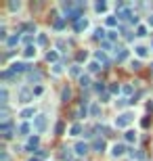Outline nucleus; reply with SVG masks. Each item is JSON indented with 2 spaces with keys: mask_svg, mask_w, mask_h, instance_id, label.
Returning a JSON list of instances; mask_svg holds the SVG:
<instances>
[{
  "mask_svg": "<svg viewBox=\"0 0 153 161\" xmlns=\"http://www.w3.org/2000/svg\"><path fill=\"white\" fill-rule=\"evenodd\" d=\"M151 67H153V65H151Z\"/></svg>",
  "mask_w": 153,
  "mask_h": 161,
  "instance_id": "53",
  "label": "nucleus"
},
{
  "mask_svg": "<svg viewBox=\"0 0 153 161\" xmlns=\"http://www.w3.org/2000/svg\"><path fill=\"white\" fill-rule=\"evenodd\" d=\"M116 57H118V61H124L128 57V50H120V52H116Z\"/></svg>",
  "mask_w": 153,
  "mask_h": 161,
  "instance_id": "34",
  "label": "nucleus"
},
{
  "mask_svg": "<svg viewBox=\"0 0 153 161\" xmlns=\"http://www.w3.org/2000/svg\"><path fill=\"white\" fill-rule=\"evenodd\" d=\"M78 82H80V86H82V88H88V86H90V75H86V73H84Z\"/></svg>",
  "mask_w": 153,
  "mask_h": 161,
  "instance_id": "24",
  "label": "nucleus"
},
{
  "mask_svg": "<svg viewBox=\"0 0 153 161\" xmlns=\"http://www.w3.org/2000/svg\"><path fill=\"white\" fill-rule=\"evenodd\" d=\"M27 80L29 82H40L42 80V73H40V71H27Z\"/></svg>",
  "mask_w": 153,
  "mask_h": 161,
  "instance_id": "16",
  "label": "nucleus"
},
{
  "mask_svg": "<svg viewBox=\"0 0 153 161\" xmlns=\"http://www.w3.org/2000/svg\"><path fill=\"white\" fill-rule=\"evenodd\" d=\"M11 71H13V73H27L29 67H27L25 63H17V61H15V63L11 65Z\"/></svg>",
  "mask_w": 153,
  "mask_h": 161,
  "instance_id": "5",
  "label": "nucleus"
},
{
  "mask_svg": "<svg viewBox=\"0 0 153 161\" xmlns=\"http://www.w3.org/2000/svg\"><path fill=\"white\" fill-rule=\"evenodd\" d=\"M19 117H21V119H29V117H36V109H34V107H27V109H23V111L19 113Z\"/></svg>",
  "mask_w": 153,
  "mask_h": 161,
  "instance_id": "9",
  "label": "nucleus"
},
{
  "mask_svg": "<svg viewBox=\"0 0 153 161\" xmlns=\"http://www.w3.org/2000/svg\"><path fill=\"white\" fill-rule=\"evenodd\" d=\"M36 55H38L36 46H27V48L23 50V57H25V59H36Z\"/></svg>",
  "mask_w": 153,
  "mask_h": 161,
  "instance_id": "13",
  "label": "nucleus"
},
{
  "mask_svg": "<svg viewBox=\"0 0 153 161\" xmlns=\"http://www.w3.org/2000/svg\"><path fill=\"white\" fill-rule=\"evenodd\" d=\"M19 132H21V134H27V132H29V124H27V121H23V124L19 126Z\"/></svg>",
  "mask_w": 153,
  "mask_h": 161,
  "instance_id": "33",
  "label": "nucleus"
},
{
  "mask_svg": "<svg viewBox=\"0 0 153 161\" xmlns=\"http://www.w3.org/2000/svg\"><path fill=\"white\" fill-rule=\"evenodd\" d=\"M9 9H11V11H19V9H21V2H11Z\"/></svg>",
  "mask_w": 153,
  "mask_h": 161,
  "instance_id": "39",
  "label": "nucleus"
},
{
  "mask_svg": "<svg viewBox=\"0 0 153 161\" xmlns=\"http://www.w3.org/2000/svg\"><path fill=\"white\" fill-rule=\"evenodd\" d=\"M116 38H118V32L111 29V32H109V40H116Z\"/></svg>",
  "mask_w": 153,
  "mask_h": 161,
  "instance_id": "48",
  "label": "nucleus"
},
{
  "mask_svg": "<svg viewBox=\"0 0 153 161\" xmlns=\"http://www.w3.org/2000/svg\"><path fill=\"white\" fill-rule=\"evenodd\" d=\"M23 29H29V32H34L36 27H34V23H25V25H23Z\"/></svg>",
  "mask_w": 153,
  "mask_h": 161,
  "instance_id": "46",
  "label": "nucleus"
},
{
  "mask_svg": "<svg viewBox=\"0 0 153 161\" xmlns=\"http://www.w3.org/2000/svg\"><path fill=\"white\" fill-rule=\"evenodd\" d=\"M132 119H134V115L132 113H122L116 117V128H128L132 124Z\"/></svg>",
  "mask_w": 153,
  "mask_h": 161,
  "instance_id": "1",
  "label": "nucleus"
},
{
  "mask_svg": "<svg viewBox=\"0 0 153 161\" xmlns=\"http://www.w3.org/2000/svg\"><path fill=\"white\" fill-rule=\"evenodd\" d=\"M94 11H96V13H105L107 11V2H103V0L96 2V4H94Z\"/></svg>",
  "mask_w": 153,
  "mask_h": 161,
  "instance_id": "25",
  "label": "nucleus"
},
{
  "mask_svg": "<svg viewBox=\"0 0 153 161\" xmlns=\"http://www.w3.org/2000/svg\"><path fill=\"white\" fill-rule=\"evenodd\" d=\"M61 71H63V65H59V63H57V65H53V73H55V75H59Z\"/></svg>",
  "mask_w": 153,
  "mask_h": 161,
  "instance_id": "36",
  "label": "nucleus"
},
{
  "mask_svg": "<svg viewBox=\"0 0 153 161\" xmlns=\"http://www.w3.org/2000/svg\"><path fill=\"white\" fill-rule=\"evenodd\" d=\"M122 92V88H120V84L118 82H113L111 86H109V94H120Z\"/></svg>",
  "mask_w": 153,
  "mask_h": 161,
  "instance_id": "27",
  "label": "nucleus"
},
{
  "mask_svg": "<svg viewBox=\"0 0 153 161\" xmlns=\"http://www.w3.org/2000/svg\"><path fill=\"white\" fill-rule=\"evenodd\" d=\"M21 42V36L17 34V36H9V40H6V46H15V44H19Z\"/></svg>",
  "mask_w": 153,
  "mask_h": 161,
  "instance_id": "21",
  "label": "nucleus"
},
{
  "mask_svg": "<svg viewBox=\"0 0 153 161\" xmlns=\"http://www.w3.org/2000/svg\"><path fill=\"white\" fill-rule=\"evenodd\" d=\"M42 92H44V88H42V86H36V88H34V94H36V96H40Z\"/></svg>",
  "mask_w": 153,
  "mask_h": 161,
  "instance_id": "42",
  "label": "nucleus"
},
{
  "mask_svg": "<svg viewBox=\"0 0 153 161\" xmlns=\"http://www.w3.org/2000/svg\"><path fill=\"white\" fill-rule=\"evenodd\" d=\"M99 69H101V65H99V61H90V63H88V71H90V73H94V71H99Z\"/></svg>",
  "mask_w": 153,
  "mask_h": 161,
  "instance_id": "28",
  "label": "nucleus"
},
{
  "mask_svg": "<svg viewBox=\"0 0 153 161\" xmlns=\"http://www.w3.org/2000/svg\"><path fill=\"white\" fill-rule=\"evenodd\" d=\"M86 57H88V52H86V50H84V52H78V61H84Z\"/></svg>",
  "mask_w": 153,
  "mask_h": 161,
  "instance_id": "43",
  "label": "nucleus"
},
{
  "mask_svg": "<svg viewBox=\"0 0 153 161\" xmlns=\"http://www.w3.org/2000/svg\"><path fill=\"white\" fill-rule=\"evenodd\" d=\"M32 96H34V92H29L27 88H21V90H19V101H21V103H29Z\"/></svg>",
  "mask_w": 153,
  "mask_h": 161,
  "instance_id": "6",
  "label": "nucleus"
},
{
  "mask_svg": "<svg viewBox=\"0 0 153 161\" xmlns=\"http://www.w3.org/2000/svg\"><path fill=\"white\" fill-rule=\"evenodd\" d=\"M38 46H46V34H38Z\"/></svg>",
  "mask_w": 153,
  "mask_h": 161,
  "instance_id": "31",
  "label": "nucleus"
},
{
  "mask_svg": "<svg viewBox=\"0 0 153 161\" xmlns=\"http://www.w3.org/2000/svg\"><path fill=\"white\" fill-rule=\"evenodd\" d=\"M34 130L38 134L46 132V115H36L34 117Z\"/></svg>",
  "mask_w": 153,
  "mask_h": 161,
  "instance_id": "2",
  "label": "nucleus"
},
{
  "mask_svg": "<svg viewBox=\"0 0 153 161\" xmlns=\"http://www.w3.org/2000/svg\"><path fill=\"white\" fill-rule=\"evenodd\" d=\"M132 88H134V86H124V88H122V92H124V94H130V92H132Z\"/></svg>",
  "mask_w": 153,
  "mask_h": 161,
  "instance_id": "44",
  "label": "nucleus"
},
{
  "mask_svg": "<svg viewBox=\"0 0 153 161\" xmlns=\"http://www.w3.org/2000/svg\"><path fill=\"white\" fill-rule=\"evenodd\" d=\"M78 115H80V117H86V115H88V111H86V107H82V109L78 111Z\"/></svg>",
  "mask_w": 153,
  "mask_h": 161,
  "instance_id": "45",
  "label": "nucleus"
},
{
  "mask_svg": "<svg viewBox=\"0 0 153 161\" xmlns=\"http://www.w3.org/2000/svg\"><path fill=\"white\" fill-rule=\"evenodd\" d=\"M151 48H153V40H151Z\"/></svg>",
  "mask_w": 153,
  "mask_h": 161,
  "instance_id": "52",
  "label": "nucleus"
},
{
  "mask_svg": "<svg viewBox=\"0 0 153 161\" xmlns=\"http://www.w3.org/2000/svg\"><path fill=\"white\" fill-rule=\"evenodd\" d=\"M147 25H149V27H153V15H149V17H147Z\"/></svg>",
  "mask_w": 153,
  "mask_h": 161,
  "instance_id": "49",
  "label": "nucleus"
},
{
  "mask_svg": "<svg viewBox=\"0 0 153 161\" xmlns=\"http://www.w3.org/2000/svg\"><path fill=\"white\" fill-rule=\"evenodd\" d=\"M88 149H90V147H88L86 142H78L73 151H76V155H86V153H88Z\"/></svg>",
  "mask_w": 153,
  "mask_h": 161,
  "instance_id": "10",
  "label": "nucleus"
},
{
  "mask_svg": "<svg viewBox=\"0 0 153 161\" xmlns=\"http://www.w3.org/2000/svg\"><path fill=\"white\" fill-rule=\"evenodd\" d=\"M128 103H130L128 98H120V101H118V103H116V105H118L120 109H124V107H126V105H128Z\"/></svg>",
  "mask_w": 153,
  "mask_h": 161,
  "instance_id": "37",
  "label": "nucleus"
},
{
  "mask_svg": "<svg viewBox=\"0 0 153 161\" xmlns=\"http://www.w3.org/2000/svg\"><path fill=\"white\" fill-rule=\"evenodd\" d=\"M0 161H11V155H9L6 151H2V155H0Z\"/></svg>",
  "mask_w": 153,
  "mask_h": 161,
  "instance_id": "40",
  "label": "nucleus"
},
{
  "mask_svg": "<svg viewBox=\"0 0 153 161\" xmlns=\"http://www.w3.org/2000/svg\"><path fill=\"white\" fill-rule=\"evenodd\" d=\"M136 36H139V38H145V36H147V25H139V27H136Z\"/></svg>",
  "mask_w": 153,
  "mask_h": 161,
  "instance_id": "29",
  "label": "nucleus"
},
{
  "mask_svg": "<svg viewBox=\"0 0 153 161\" xmlns=\"http://www.w3.org/2000/svg\"><path fill=\"white\" fill-rule=\"evenodd\" d=\"M46 61L57 65V61H59V52H57V50H48V52H46Z\"/></svg>",
  "mask_w": 153,
  "mask_h": 161,
  "instance_id": "14",
  "label": "nucleus"
},
{
  "mask_svg": "<svg viewBox=\"0 0 153 161\" xmlns=\"http://www.w3.org/2000/svg\"><path fill=\"white\" fill-rule=\"evenodd\" d=\"M124 153H126V149H124V144H118V142H116V144L111 147V155H113V157H122Z\"/></svg>",
  "mask_w": 153,
  "mask_h": 161,
  "instance_id": "7",
  "label": "nucleus"
},
{
  "mask_svg": "<svg viewBox=\"0 0 153 161\" xmlns=\"http://www.w3.org/2000/svg\"><path fill=\"white\" fill-rule=\"evenodd\" d=\"M94 38H96V40H103V38H105V29H96V32H94Z\"/></svg>",
  "mask_w": 153,
  "mask_h": 161,
  "instance_id": "35",
  "label": "nucleus"
},
{
  "mask_svg": "<svg viewBox=\"0 0 153 161\" xmlns=\"http://www.w3.org/2000/svg\"><path fill=\"white\" fill-rule=\"evenodd\" d=\"M124 138H126V142H136V138H139V134H136L134 130H128Z\"/></svg>",
  "mask_w": 153,
  "mask_h": 161,
  "instance_id": "19",
  "label": "nucleus"
},
{
  "mask_svg": "<svg viewBox=\"0 0 153 161\" xmlns=\"http://www.w3.org/2000/svg\"><path fill=\"white\" fill-rule=\"evenodd\" d=\"M88 25H90V23H88V19H86V17H82L80 21L73 23V29H76L78 34H82V32H86V29H88Z\"/></svg>",
  "mask_w": 153,
  "mask_h": 161,
  "instance_id": "3",
  "label": "nucleus"
},
{
  "mask_svg": "<svg viewBox=\"0 0 153 161\" xmlns=\"http://www.w3.org/2000/svg\"><path fill=\"white\" fill-rule=\"evenodd\" d=\"M38 142H40V138H38V136H32L29 140H27L25 149H27V151H38V149H36V147H38Z\"/></svg>",
  "mask_w": 153,
  "mask_h": 161,
  "instance_id": "11",
  "label": "nucleus"
},
{
  "mask_svg": "<svg viewBox=\"0 0 153 161\" xmlns=\"http://www.w3.org/2000/svg\"><path fill=\"white\" fill-rule=\"evenodd\" d=\"M132 17H134V15H132L128 9H124V11L118 13V19H122V21H126V19H130V21H132Z\"/></svg>",
  "mask_w": 153,
  "mask_h": 161,
  "instance_id": "17",
  "label": "nucleus"
},
{
  "mask_svg": "<svg viewBox=\"0 0 153 161\" xmlns=\"http://www.w3.org/2000/svg\"><path fill=\"white\" fill-rule=\"evenodd\" d=\"M94 59H96V61H103V65H109V61H107V57H105V52H103V50H96V55H94Z\"/></svg>",
  "mask_w": 153,
  "mask_h": 161,
  "instance_id": "22",
  "label": "nucleus"
},
{
  "mask_svg": "<svg viewBox=\"0 0 153 161\" xmlns=\"http://www.w3.org/2000/svg\"><path fill=\"white\" fill-rule=\"evenodd\" d=\"M65 132V124L63 121H57V126H55V134H63Z\"/></svg>",
  "mask_w": 153,
  "mask_h": 161,
  "instance_id": "30",
  "label": "nucleus"
},
{
  "mask_svg": "<svg viewBox=\"0 0 153 161\" xmlns=\"http://www.w3.org/2000/svg\"><path fill=\"white\" fill-rule=\"evenodd\" d=\"M29 161H40V159H38V157H32V159H29Z\"/></svg>",
  "mask_w": 153,
  "mask_h": 161,
  "instance_id": "51",
  "label": "nucleus"
},
{
  "mask_svg": "<svg viewBox=\"0 0 153 161\" xmlns=\"http://www.w3.org/2000/svg\"><path fill=\"white\" fill-rule=\"evenodd\" d=\"M105 140H103V138H96V140H94L92 142V149L96 151V153H103V151H105Z\"/></svg>",
  "mask_w": 153,
  "mask_h": 161,
  "instance_id": "8",
  "label": "nucleus"
},
{
  "mask_svg": "<svg viewBox=\"0 0 153 161\" xmlns=\"http://www.w3.org/2000/svg\"><path fill=\"white\" fill-rule=\"evenodd\" d=\"M118 17H113V15H107V19H105V23L109 25V27H118Z\"/></svg>",
  "mask_w": 153,
  "mask_h": 161,
  "instance_id": "20",
  "label": "nucleus"
},
{
  "mask_svg": "<svg viewBox=\"0 0 153 161\" xmlns=\"http://www.w3.org/2000/svg\"><path fill=\"white\" fill-rule=\"evenodd\" d=\"M84 132V128H82V124H73V126L69 128V136H80Z\"/></svg>",
  "mask_w": 153,
  "mask_h": 161,
  "instance_id": "12",
  "label": "nucleus"
},
{
  "mask_svg": "<svg viewBox=\"0 0 153 161\" xmlns=\"http://www.w3.org/2000/svg\"><path fill=\"white\" fill-rule=\"evenodd\" d=\"M107 98H109V92H105V94L101 96V103H107Z\"/></svg>",
  "mask_w": 153,
  "mask_h": 161,
  "instance_id": "50",
  "label": "nucleus"
},
{
  "mask_svg": "<svg viewBox=\"0 0 153 161\" xmlns=\"http://www.w3.org/2000/svg\"><path fill=\"white\" fill-rule=\"evenodd\" d=\"M65 21H67V19H65V17H59V19H57V21H55V29H57V32H61V29H63V27H65Z\"/></svg>",
  "mask_w": 153,
  "mask_h": 161,
  "instance_id": "23",
  "label": "nucleus"
},
{
  "mask_svg": "<svg viewBox=\"0 0 153 161\" xmlns=\"http://www.w3.org/2000/svg\"><path fill=\"white\" fill-rule=\"evenodd\" d=\"M69 73H71V75H76L78 80H80V78L84 75V73H82V67H80V65H71V67H69Z\"/></svg>",
  "mask_w": 153,
  "mask_h": 161,
  "instance_id": "15",
  "label": "nucleus"
},
{
  "mask_svg": "<svg viewBox=\"0 0 153 161\" xmlns=\"http://www.w3.org/2000/svg\"><path fill=\"white\" fill-rule=\"evenodd\" d=\"M128 69H132V71H139L141 69V61H130V67Z\"/></svg>",
  "mask_w": 153,
  "mask_h": 161,
  "instance_id": "32",
  "label": "nucleus"
},
{
  "mask_svg": "<svg viewBox=\"0 0 153 161\" xmlns=\"http://www.w3.org/2000/svg\"><path fill=\"white\" fill-rule=\"evenodd\" d=\"M21 40H23L25 44H29V42H32V40H34V36H23V38H21Z\"/></svg>",
  "mask_w": 153,
  "mask_h": 161,
  "instance_id": "47",
  "label": "nucleus"
},
{
  "mask_svg": "<svg viewBox=\"0 0 153 161\" xmlns=\"http://www.w3.org/2000/svg\"><path fill=\"white\" fill-rule=\"evenodd\" d=\"M88 113L92 115V117H99V113H101V105L92 103V105H90V109H88Z\"/></svg>",
  "mask_w": 153,
  "mask_h": 161,
  "instance_id": "18",
  "label": "nucleus"
},
{
  "mask_svg": "<svg viewBox=\"0 0 153 161\" xmlns=\"http://www.w3.org/2000/svg\"><path fill=\"white\" fill-rule=\"evenodd\" d=\"M0 96H2V103H6V98H9V92H6V88H2Z\"/></svg>",
  "mask_w": 153,
  "mask_h": 161,
  "instance_id": "41",
  "label": "nucleus"
},
{
  "mask_svg": "<svg viewBox=\"0 0 153 161\" xmlns=\"http://www.w3.org/2000/svg\"><path fill=\"white\" fill-rule=\"evenodd\" d=\"M134 55H136L139 59H147L149 57V48H147L145 44H136L134 46Z\"/></svg>",
  "mask_w": 153,
  "mask_h": 161,
  "instance_id": "4",
  "label": "nucleus"
},
{
  "mask_svg": "<svg viewBox=\"0 0 153 161\" xmlns=\"http://www.w3.org/2000/svg\"><path fill=\"white\" fill-rule=\"evenodd\" d=\"M69 98H71V90H69V88H63V90H61V101L67 103Z\"/></svg>",
  "mask_w": 153,
  "mask_h": 161,
  "instance_id": "26",
  "label": "nucleus"
},
{
  "mask_svg": "<svg viewBox=\"0 0 153 161\" xmlns=\"http://www.w3.org/2000/svg\"><path fill=\"white\" fill-rule=\"evenodd\" d=\"M94 90H96L99 94H101V92L105 90V84H103V82H96V86H94Z\"/></svg>",
  "mask_w": 153,
  "mask_h": 161,
  "instance_id": "38",
  "label": "nucleus"
}]
</instances>
